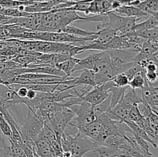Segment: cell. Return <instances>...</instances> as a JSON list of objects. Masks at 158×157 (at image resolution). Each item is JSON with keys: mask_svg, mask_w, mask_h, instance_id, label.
Listing matches in <instances>:
<instances>
[{"mask_svg": "<svg viewBox=\"0 0 158 157\" xmlns=\"http://www.w3.org/2000/svg\"><path fill=\"white\" fill-rule=\"evenodd\" d=\"M15 92H16L17 95L19 97H21V98H26L28 92V89L26 86H23V85L19 84V87L15 90Z\"/></svg>", "mask_w": 158, "mask_h": 157, "instance_id": "29", "label": "cell"}, {"mask_svg": "<svg viewBox=\"0 0 158 157\" xmlns=\"http://www.w3.org/2000/svg\"><path fill=\"white\" fill-rule=\"evenodd\" d=\"M143 69L140 68V66H139L137 63L134 62V64L131 66V68L126 70L125 72H123V73L127 76V78H129V80H131L133 77L135 75H137V73L140 72L141 71H143Z\"/></svg>", "mask_w": 158, "mask_h": 157, "instance_id": "26", "label": "cell"}, {"mask_svg": "<svg viewBox=\"0 0 158 157\" xmlns=\"http://www.w3.org/2000/svg\"><path fill=\"white\" fill-rule=\"evenodd\" d=\"M75 116L74 112L69 108L63 106L56 112H51L49 121L44 125L52 129L57 135H61L68 123Z\"/></svg>", "mask_w": 158, "mask_h": 157, "instance_id": "5", "label": "cell"}, {"mask_svg": "<svg viewBox=\"0 0 158 157\" xmlns=\"http://www.w3.org/2000/svg\"><path fill=\"white\" fill-rule=\"evenodd\" d=\"M145 70L141 71L140 72L134 75L129 83V86L134 89H142L145 84Z\"/></svg>", "mask_w": 158, "mask_h": 157, "instance_id": "22", "label": "cell"}, {"mask_svg": "<svg viewBox=\"0 0 158 157\" xmlns=\"http://www.w3.org/2000/svg\"><path fill=\"white\" fill-rule=\"evenodd\" d=\"M107 21L106 22H100L97 25V31L103 28L112 29L117 32V35H123L129 32L134 31V26L140 18L135 17L122 16L120 14L116 13L114 11L106 12Z\"/></svg>", "mask_w": 158, "mask_h": 157, "instance_id": "2", "label": "cell"}, {"mask_svg": "<svg viewBox=\"0 0 158 157\" xmlns=\"http://www.w3.org/2000/svg\"><path fill=\"white\" fill-rule=\"evenodd\" d=\"M80 86H89L94 87L96 86L95 79H94V72L92 70L82 71L81 75L79 77H76L73 84L68 86V89L72 87H77Z\"/></svg>", "mask_w": 158, "mask_h": 157, "instance_id": "9", "label": "cell"}, {"mask_svg": "<svg viewBox=\"0 0 158 157\" xmlns=\"http://www.w3.org/2000/svg\"><path fill=\"white\" fill-rule=\"evenodd\" d=\"M36 93H37L36 91L33 90V89H28V92L26 98L29 100H32L34 98H35V95H36Z\"/></svg>", "mask_w": 158, "mask_h": 157, "instance_id": "31", "label": "cell"}, {"mask_svg": "<svg viewBox=\"0 0 158 157\" xmlns=\"http://www.w3.org/2000/svg\"><path fill=\"white\" fill-rule=\"evenodd\" d=\"M156 27H158V18L151 16L149 18L142 22L138 23V24L136 23L134 28V31L147 30V29H151Z\"/></svg>", "mask_w": 158, "mask_h": 157, "instance_id": "20", "label": "cell"}, {"mask_svg": "<svg viewBox=\"0 0 158 157\" xmlns=\"http://www.w3.org/2000/svg\"><path fill=\"white\" fill-rule=\"evenodd\" d=\"M10 146H8L6 143V141L0 136V150H6L8 149Z\"/></svg>", "mask_w": 158, "mask_h": 157, "instance_id": "32", "label": "cell"}, {"mask_svg": "<svg viewBox=\"0 0 158 157\" xmlns=\"http://www.w3.org/2000/svg\"><path fill=\"white\" fill-rule=\"evenodd\" d=\"M0 130L8 139L12 137V129L2 112H0Z\"/></svg>", "mask_w": 158, "mask_h": 157, "instance_id": "25", "label": "cell"}, {"mask_svg": "<svg viewBox=\"0 0 158 157\" xmlns=\"http://www.w3.org/2000/svg\"><path fill=\"white\" fill-rule=\"evenodd\" d=\"M95 141L79 132L77 135H69L66 138V151H69L72 157H82L90 149L96 147Z\"/></svg>", "mask_w": 158, "mask_h": 157, "instance_id": "4", "label": "cell"}, {"mask_svg": "<svg viewBox=\"0 0 158 157\" xmlns=\"http://www.w3.org/2000/svg\"><path fill=\"white\" fill-rule=\"evenodd\" d=\"M110 101H111V96L110 94L109 96L103 100L102 103H99V104L96 105V106H92V111L95 115L97 117L100 115L101 114L106 113V112L110 109Z\"/></svg>", "mask_w": 158, "mask_h": 157, "instance_id": "21", "label": "cell"}, {"mask_svg": "<svg viewBox=\"0 0 158 157\" xmlns=\"http://www.w3.org/2000/svg\"><path fill=\"white\" fill-rule=\"evenodd\" d=\"M110 94V93L103 87V84H100L93 87L82 99L89 103L91 106H96L106 99Z\"/></svg>", "mask_w": 158, "mask_h": 157, "instance_id": "6", "label": "cell"}, {"mask_svg": "<svg viewBox=\"0 0 158 157\" xmlns=\"http://www.w3.org/2000/svg\"><path fill=\"white\" fill-rule=\"evenodd\" d=\"M121 100L123 103L131 106L137 105V103L142 102L141 96H140V94H139V92H137V89H132V88L128 86L126 91H125L123 99Z\"/></svg>", "mask_w": 158, "mask_h": 157, "instance_id": "14", "label": "cell"}, {"mask_svg": "<svg viewBox=\"0 0 158 157\" xmlns=\"http://www.w3.org/2000/svg\"><path fill=\"white\" fill-rule=\"evenodd\" d=\"M114 12L120 15H124L127 17H135L140 19H141L143 17L150 16L146 12H143L137 6H120L117 9H114Z\"/></svg>", "mask_w": 158, "mask_h": 157, "instance_id": "8", "label": "cell"}, {"mask_svg": "<svg viewBox=\"0 0 158 157\" xmlns=\"http://www.w3.org/2000/svg\"><path fill=\"white\" fill-rule=\"evenodd\" d=\"M62 32H66V33L71 34V35H77V36H81V37H88L90 35H94L97 33V32H90V31H86L83 30V29L77 28L76 26H73V25H69V26H66L63 28L61 30Z\"/></svg>", "mask_w": 158, "mask_h": 157, "instance_id": "19", "label": "cell"}, {"mask_svg": "<svg viewBox=\"0 0 158 157\" xmlns=\"http://www.w3.org/2000/svg\"><path fill=\"white\" fill-rule=\"evenodd\" d=\"M135 32L139 38H141L144 40L152 41V40L158 39V27L147 29V30L135 31Z\"/></svg>", "mask_w": 158, "mask_h": 157, "instance_id": "23", "label": "cell"}, {"mask_svg": "<svg viewBox=\"0 0 158 157\" xmlns=\"http://www.w3.org/2000/svg\"><path fill=\"white\" fill-rule=\"evenodd\" d=\"M116 35H117V32L115 30L108 28H103L97 31V38L94 41L100 45H105L109 42Z\"/></svg>", "mask_w": 158, "mask_h": 157, "instance_id": "15", "label": "cell"}, {"mask_svg": "<svg viewBox=\"0 0 158 157\" xmlns=\"http://www.w3.org/2000/svg\"><path fill=\"white\" fill-rule=\"evenodd\" d=\"M15 106L14 102L10 101V100H5L0 99V112L3 110H7L11 106Z\"/></svg>", "mask_w": 158, "mask_h": 157, "instance_id": "28", "label": "cell"}, {"mask_svg": "<svg viewBox=\"0 0 158 157\" xmlns=\"http://www.w3.org/2000/svg\"><path fill=\"white\" fill-rule=\"evenodd\" d=\"M102 123L98 119H97V120L92 122L91 123L88 124L87 126H86L83 131L80 133L83 134L86 136L89 137L91 139L94 140L95 141L96 139L98 136L99 133H100V131L101 129Z\"/></svg>", "mask_w": 158, "mask_h": 157, "instance_id": "16", "label": "cell"}, {"mask_svg": "<svg viewBox=\"0 0 158 157\" xmlns=\"http://www.w3.org/2000/svg\"><path fill=\"white\" fill-rule=\"evenodd\" d=\"M137 8L146 12L150 16L157 17L158 15V0H143L137 6Z\"/></svg>", "mask_w": 158, "mask_h": 157, "instance_id": "12", "label": "cell"}, {"mask_svg": "<svg viewBox=\"0 0 158 157\" xmlns=\"http://www.w3.org/2000/svg\"><path fill=\"white\" fill-rule=\"evenodd\" d=\"M79 61H80V58H75L74 56H71L65 59L64 61L56 64L55 67L61 70L63 72H64L66 76L69 77L73 73V69L77 66Z\"/></svg>", "mask_w": 158, "mask_h": 157, "instance_id": "13", "label": "cell"}, {"mask_svg": "<svg viewBox=\"0 0 158 157\" xmlns=\"http://www.w3.org/2000/svg\"><path fill=\"white\" fill-rule=\"evenodd\" d=\"M145 78L147 81L150 83H157V72H151V71H145Z\"/></svg>", "mask_w": 158, "mask_h": 157, "instance_id": "27", "label": "cell"}, {"mask_svg": "<svg viewBox=\"0 0 158 157\" xmlns=\"http://www.w3.org/2000/svg\"><path fill=\"white\" fill-rule=\"evenodd\" d=\"M128 120L136 123V124L138 125L142 129H143V126L146 124V120L142 116L140 112H139L137 105H134V106H133L131 107L129 113V119H128Z\"/></svg>", "mask_w": 158, "mask_h": 157, "instance_id": "18", "label": "cell"}, {"mask_svg": "<svg viewBox=\"0 0 158 157\" xmlns=\"http://www.w3.org/2000/svg\"><path fill=\"white\" fill-rule=\"evenodd\" d=\"M111 81L113 82L114 86H117V87H126V86H129L130 83L129 78L123 72H120V73L114 75Z\"/></svg>", "mask_w": 158, "mask_h": 157, "instance_id": "24", "label": "cell"}, {"mask_svg": "<svg viewBox=\"0 0 158 157\" xmlns=\"http://www.w3.org/2000/svg\"><path fill=\"white\" fill-rule=\"evenodd\" d=\"M44 123L37 117L35 112L29 110L27 115L22 123H19V131L23 143L32 151L35 148L36 140Z\"/></svg>", "mask_w": 158, "mask_h": 157, "instance_id": "1", "label": "cell"}, {"mask_svg": "<svg viewBox=\"0 0 158 157\" xmlns=\"http://www.w3.org/2000/svg\"><path fill=\"white\" fill-rule=\"evenodd\" d=\"M157 63L153 61H149L145 67V71H151V72H157Z\"/></svg>", "mask_w": 158, "mask_h": 157, "instance_id": "30", "label": "cell"}, {"mask_svg": "<svg viewBox=\"0 0 158 157\" xmlns=\"http://www.w3.org/2000/svg\"><path fill=\"white\" fill-rule=\"evenodd\" d=\"M0 99L5 100H10L14 102L15 105L23 103V99L17 95L16 92L11 89L8 85L0 83Z\"/></svg>", "mask_w": 158, "mask_h": 157, "instance_id": "11", "label": "cell"}, {"mask_svg": "<svg viewBox=\"0 0 158 157\" xmlns=\"http://www.w3.org/2000/svg\"><path fill=\"white\" fill-rule=\"evenodd\" d=\"M98 55L99 52L98 53L91 54L84 58H80V61L78 62L77 66L73 70V73L83 70H93L97 58H98Z\"/></svg>", "mask_w": 158, "mask_h": 157, "instance_id": "10", "label": "cell"}, {"mask_svg": "<svg viewBox=\"0 0 158 157\" xmlns=\"http://www.w3.org/2000/svg\"><path fill=\"white\" fill-rule=\"evenodd\" d=\"M125 154L122 153L116 148L113 146H98L90 149L86 153L83 154L82 157H124Z\"/></svg>", "mask_w": 158, "mask_h": 157, "instance_id": "7", "label": "cell"}, {"mask_svg": "<svg viewBox=\"0 0 158 157\" xmlns=\"http://www.w3.org/2000/svg\"><path fill=\"white\" fill-rule=\"evenodd\" d=\"M127 88V86H126V87H117V86H114V84L109 88L108 92L110 93L111 96L110 109L114 108L123 99Z\"/></svg>", "mask_w": 158, "mask_h": 157, "instance_id": "17", "label": "cell"}, {"mask_svg": "<svg viewBox=\"0 0 158 157\" xmlns=\"http://www.w3.org/2000/svg\"><path fill=\"white\" fill-rule=\"evenodd\" d=\"M92 71L94 72L96 86L110 81L114 75H117L115 69L111 64L109 51H101L99 52L98 58Z\"/></svg>", "mask_w": 158, "mask_h": 157, "instance_id": "3", "label": "cell"}]
</instances>
